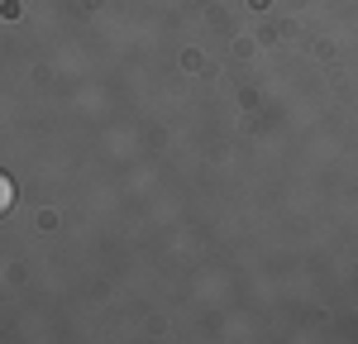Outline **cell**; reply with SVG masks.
I'll use <instances>...</instances> for the list:
<instances>
[{"label": "cell", "instance_id": "cell-1", "mask_svg": "<svg viewBox=\"0 0 358 344\" xmlns=\"http://www.w3.org/2000/svg\"><path fill=\"white\" fill-rule=\"evenodd\" d=\"M10 206H15V182L0 172V215H10Z\"/></svg>", "mask_w": 358, "mask_h": 344}]
</instances>
